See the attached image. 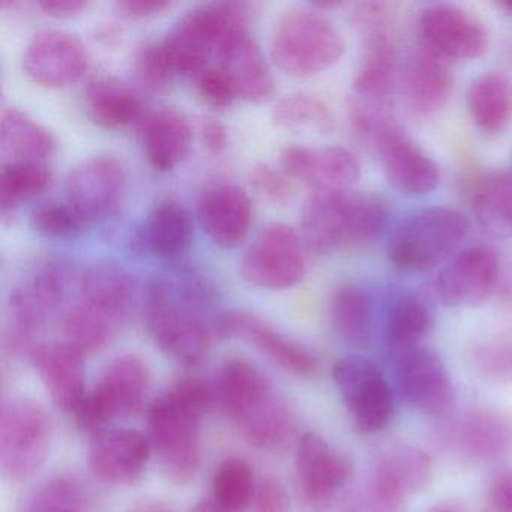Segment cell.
<instances>
[{"label":"cell","instance_id":"1","mask_svg":"<svg viewBox=\"0 0 512 512\" xmlns=\"http://www.w3.org/2000/svg\"><path fill=\"white\" fill-rule=\"evenodd\" d=\"M211 403V388L200 377H182L149 407L152 452L175 484H188L200 466L202 418Z\"/></svg>","mask_w":512,"mask_h":512},{"label":"cell","instance_id":"2","mask_svg":"<svg viewBox=\"0 0 512 512\" xmlns=\"http://www.w3.org/2000/svg\"><path fill=\"white\" fill-rule=\"evenodd\" d=\"M388 220V203L377 194L311 191L302 209V241L320 256L364 247L382 236Z\"/></svg>","mask_w":512,"mask_h":512},{"label":"cell","instance_id":"3","mask_svg":"<svg viewBox=\"0 0 512 512\" xmlns=\"http://www.w3.org/2000/svg\"><path fill=\"white\" fill-rule=\"evenodd\" d=\"M221 403L239 433L250 445L274 449L295 428V418L271 380L247 359L224 362L218 382Z\"/></svg>","mask_w":512,"mask_h":512},{"label":"cell","instance_id":"4","mask_svg":"<svg viewBox=\"0 0 512 512\" xmlns=\"http://www.w3.org/2000/svg\"><path fill=\"white\" fill-rule=\"evenodd\" d=\"M469 229L466 215L451 206L419 209L401 220L389 236V263L407 274L431 271L455 256Z\"/></svg>","mask_w":512,"mask_h":512},{"label":"cell","instance_id":"5","mask_svg":"<svg viewBox=\"0 0 512 512\" xmlns=\"http://www.w3.org/2000/svg\"><path fill=\"white\" fill-rule=\"evenodd\" d=\"M344 50L343 35L314 5L290 8L272 32V61L289 76H317L338 64Z\"/></svg>","mask_w":512,"mask_h":512},{"label":"cell","instance_id":"6","mask_svg":"<svg viewBox=\"0 0 512 512\" xmlns=\"http://www.w3.org/2000/svg\"><path fill=\"white\" fill-rule=\"evenodd\" d=\"M146 328L161 352L185 367L208 358L214 328L188 307L169 281L155 278L145 296Z\"/></svg>","mask_w":512,"mask_h":512},{"label":"cell","instance_id":"7","mask_svg":"<svg viewBox=\"0 0 512 512\" xmlns=\"http://www.w3.org/2000/svg\"><path fill=\"white\" fill-rule=\"evenodd\" d=\"M53 424L47 410L32 398H13L0 416V470L10 481H25L49 457Z\"/></svg>","mask_w":512,"mask_h":512},{"label":"cell","instance_id":"8","mask_svg":"<svg viewBox=\"0 0 512 512\" xmlns=\"http://www.w3.org/2000/svg\"><path fill=\"white\" fill-rule=\"evenodd\" d=\"M151 382V371L142 358L131 353L118 356L104 368L77 413V422L97 434L113 421L136 415L145 406Z\"/></svg>","mask_w":512,"mask_h":512},{"label":"cell","instance_id":"9","mask_svg":"<svg viewBox=\"0 0 512 512\" xmlns=\"http://www.w3.org/2000/svg\"><path fill=\"white\" fill-rule=\"evenodd\" d=\"M64 263L47 262L10 293L5 344L14 352H31L34 340L56 313L67 292Z\"/></svg>","mask_w":512,"mask_h":512},{"label":"cell","instance_id":"10","mask_svg":"<svg viewBox=\"0 0 512 512\" xmlns=\"http://www.w3.org/2000/svg\"><path fill=\"white\" fill-rule=\"evenodd\" d=\"M332 379L359 433L376 434L388 427L394 401L382 371L373 361L359 355L344 356L332 367Z\"/></svg>","mask_w":512,"mask_h":512},{"label":"cell","instance_id":"11","mask_svg":"<svg viewBox=\"0 0 512 512\" xmlns=\"http://www.w3.org/2000/svg\"><path fill=\"white\" fill-rule=\"evenodd\" d=\"M241 271L260 289L286 290L301 283L307 262L298 233L289 224L269 223L245 251Z\"/></svg>","mask_w":512,"mask_h":512},{"label":"cell","instance_id":"12","mask_svg":"<svg viewBox=\"0 0 512 512\" xmlns=\"http://www.w3.org/2000/svg\"><path fill=\"white\" fill-rule=\"evenodd\" d=\"M353 476V463L323 437L307 433L295 455L296 497L302 512H323Z\"/></svg>","mask_w":512,"mask_h":512},{"label":"cell","instance_id":"13","mask_svg":"<svg viewBox=\"0 0 512 512\" xmlns=\"http://www.w3.org/2000/svg\"><path fill=\"white\" fill-rule=\"evenodd\" d=\"M419 43L449 62L472 61L488 50L487 26L472 11L454 4H436L422 11Z\"/></svg>","mask_w":512,"mask_h":512},{"label":"cell","instance_id":"14","mask_svg":"<svg viewBox=\"0 0 512 512\" xmlns=\"http://www.w3.org/2000/svg\"><path fill=\"white\" fill-rule=\"evenodd\" d=\"M127 191L124 166L109 155L88 158L71 169L65 184L67 202L91 223L106 221L121 211Z\"/></svg>","mask_w":512,"mask_h":512},{"label":"cell","instance_id":"15","mask_svg":"<svg viewBox=\"0 0 512 512\" xmlns=\"http://www.w3.org/2000/svg\"><path fill=\"white\" fill-rule=\"evenodd\" d=\"M499 257L487 245H472L448 260L434 281L440 304L470 308L484 304L499 281Z\"/></svg>","mask_w":512,"mask_h":512},{"label":"cell","instance_id":"16","mask_svg":"<svg viewBox=\"0 0 512 512\" xmlns=\"http://www.w3.org/2000/svg\"><path fill=\"white\" fill-rule=\"evenodd\" d=\"M221 338L247 341L283 370L298 377L316 374L319 364L314 353L299 341L275 329L250 311L233 310L220 314L212 323Z\"/></svg>","mask_w":512,"mask_h":512},{"label":"cell","instance_id":"17","mask_svg":"<svg viewBox=\"0 0 512 512\" xmlns=\"http://www.w3.org/2000/svg\"><path fill=\"white\" fill-rule=\"evenodd\" d=\"M371 148L379 155L383 173L398 193L422 197L439 187L440 169L436 161L395 121L383 128Z\"/></svg>","mask_w":512,"mask_h":512},{"label":"cell","instance_id":"18","mask_svg":"<svg viewBox=\"0 0 512 512\" xmlns=\"http://www.w3.org/2000/svg\"><path fill=\"white\" fill-rule=\"evenodd\" d=\"M26 74L46 88H67L89 68V53L77 35L46 29L34 35L23 55Z\"/></svg>","mask_w":512,"mask_h":512},{"label":"cell","instance_id":"19","mask_svg":"<svg viewBox=\"0 0 512 512\" xmlns=\"http://www.w3.org/2000/svg\"><path fill=\"white\" fill-rule=\"evenodd\" d=\"M280 166L290 179L301 181L311 191H347L361 178V164L349 149L341 146H286Z\"/></svg>","mask_w":512,"mask_h":512},{"label":"cell","instance_id":"20","mask_svg":"<svg viewBox=\"0 0 512 512\" xmlns=\"http://www.w3.org/2000/svg\"><path fill=\"white\" fill-rule=\"evenodd\" d=\"M29 356L53 404L67 415L77 416L88 397L85 355L68 341H53L35 344Z\"/></svg>","mask_w":512,"mask_h":512},{"label":"cell","instance_id":"21","mask_svg":"<svg viewBox=\"0 0 512 512\" xmlns=\"http://www.w3.org/2000/svg\"><path fill=\"white\" fill-rule=\"evenodd\" d=\"M398 386L404 400L425 415H445L454 403L448 368L428 347H419L398 359Z\"/></svg>","mask_w":512,"mask_h":512},{"label":"cell","instance_id":"22","mask_svg":"<svg viewBox=\"0 0 512 512\" xmlns=\"http://www.w3.org/2000/svg\"><path fill=\"white\" fill-rule=\"evenodd\" d=\"M151 454V443L142 433L115 428L95 434L89 446L88 464L95 478L121 487L136 484L142 478Z\"/></svg>","mask_w":512,"mask_h":512},{"label":"cell","instance_id":"23","mask_svg":"<svg viewBox=\"0 0 512 512\" xmlns=\"http://www.w3.org/2000/svg\"><path fill=\"white\" fill-rule=\"evenodd\" d=\"M361 58L353 77L350 103L364 109L391 113L397 77V53L389 28L362 35Z\"/></svg>","mask_w":512,"mask_h":512},{"label":"cell","instance_id":"24","mask_svg":"<svg viewBox=\"0 0 512 512\" xmlns=\"http://www.w3.org/2000/svg\"><path fill=\"white\" fill-rule=\"evenodd\" d=\"M199 218L206 235L218 247L236 248L250 233L254 221L253 202L244 188L214 185L200 197Z\"/></svg>","mask_w":512,"mask_h":512},{"label":"cell","instance_id":"25","mask_svg":"<svg viewBox=\"0 0 512 512\" xmlns=\"http://www.w3.org/2000/svg\"><path fill=\"white\" fill-rule=\"evenodd\" d=\"M401 88L413 112L418 115L440 112L454 92L451 62L419 43L404 65Z\"/></svg>","mask_w":512,"mask_h":512},{"label":"cell","instance_id":"26","mask_svg":"<svg viewBox=\"0 0 512 512\" xmlns=\"http://www.w3.org/2000/svg\"><path fill=\"white\" fill-rule=\"evenodd\" d=\"M217 58L218 65L232 77L238 98L248 103H266L274 97L277 91L274 74L250 32L230 38L218 49Z\"/></svg>","mask_w":512,"mask_h":512},{"label":"cell","instance_id":"27","mask_svg":"<svg viewBox=\"0 0 512 512\" xmlns=\"http://www.w3.org/2000/svg\"><path fill=\"white\" fill-rule=\"evenodd\" d=\"M79 292V304L122 328L133 304L134 281L124 266L98 262L83 272Z\"/></svg>","mask_w":512,"mask_h":512},{"label":"cell","instance_id":"28","mask_svg":"<svg viewBox=\"0 0 512 512\" xmlns=\"http://www.w3.org/2000/svg\"><path fill=\"white\" fill-rule=\"evenodd\" d=\"M448 440L470 460H497L512 448V422L491 410H475L454 422Z\"/></svg>","mask_w":512,"mask_h":512},{"label":"cell","instance_id":"29","mask_svg":"<svg viewBox=\"0 0 512 512\" xmlns=\"http://www.w3.org/2000/svg\"><path fill=\"white\" fill-rule=\"evenodd\" d=\"M193 130L184 113L163 109L146 121L143 151L146 160L158 172H170L190 154Z\"/></svg>","mask_w":512,"mask_h":512},{"label":"cell","instance_id":"30","mask_svg":"<svg viewBox=\"0 0 512 512\" xmlns=\"http://www.w3.org/2000/svg\"><path fill=\"white\" fill-rule=\"evenodd\" d=\"M469 205L476 223L496 238L512 236V169H496L473 179Z\"/></svg>","mask_w":512,"mask_h":512},{"label":"cell","instance_id":"31","mask_svg":"<svg viewBox=\"0 0 512 512\" xmlns=\"http://www.w3.org/2000/svg\"><path fill=\"white\" fill-rule=\"evenodd\" d=\"M194 221L188 209L175 200H161L149 212L143 227V244L160 259H179L190 250Z\"/></svg>","mask_w":512,"mask_h":512},{"label":"cell","instance_id":"32","mask_svg":"<svg viewBox=\"0 0 512 512\" xmlns=\"http://www.w3.org/2000/svg\"><path fill=\"white\" fill-rule=\"evenodd\" d=\"M434 328V311L422 296L403 293L392 302L386 319L385 338L389 353L403 358L422 347V341Z\"/></svg>","mask_w":512,"mask_h":512},{"label":"cell","instance_id":"33","mask_svg":"<svg viewBox=\"0 0 512 512\" xmlns=\"http://www.w3.org/2000/svg\"><path fill=\"white\" fill-rule=\"evenodd\" d=\"M332 331L347 346L364 349L373 332V298L362 284L344 283L329 302Z\"/></svg>","mask_w":512,"mask_h":512},{"label":"cell","instance_id":"34","mask_svg":"<svg viewBox=\"0 0 512 512\" xmlns=\"http://www.w3.org/2000/svg\"><path fill=\"white\" fill-rule=\"evenodd\" d=\"M0 148L14 163L46 164L55 152V139L29 113L7 107L0 116Z\"/></svg>","mask_w":512,"mask_h":512},{"label":"cell","instance_id":"35","mask_svg":"<svg viewBox=\"0 0 512 512\" xmlns=\"http://www.w3.org/2000/svg\"><path fill=\"white\" fill-rule=\"evenodd\" d=\"M467 110L482 133H503L512 122L511 79L496 71L476 77L467 91Z\"/></svg>","mask_w":512,"mask_h":512},{"label":"cell","instance_id":"36","mask_svg":"<svg viewBox=\"0 0 512 512\" xmlns=\"http://www.w3.org/2000/svg\"><path fill=\"white\" fill-rule=\"evenodd\" d=\"M89 115L98 125L110 130H124L145 118V101L122 83L103 79L92 83L86 92Z\"/></svg>","mask_w":512,"mask_h":512},{"label":"cell","instance_id":"37","mask_svg":"<svg viewBox=\"0 0 512 512\" xmlns=\"http://www.w3.org/2000/svg\"><path fill=\"white\" fill-rule=\"evenodd\" d=\"M374 472L385 478L392 487L409 497L421 493L434 475V463L430 454L415 446L400 445L386 452Z\"/></svg>","mask_w":512,"mask_h":512},{"label":"cell","instance_id":"38","mask_svg":"<svg viewBox=\"0 0 512 512\" xmlns=\"http://www.w3.org/2000/svg\"><path fill=\"white\" fill-rule=\"evenodd\" d=\"M176 74L199 77L209 67V59L215 50L212 41L191 22L182 17L161 41Z\"/></svg>","mask_w":512,"mask_h":512},{"label":"cell","instance_id":"39","mask_svg":"<svg viewBox=\"0 0 512 512\" xmlns=\"http://www.w3.org/2000/svg\"><path fill=\"white\" fill-rule=\"evenodd\" d=\"M272 121L277 127L290 131H310L328 134L335 128L332 107L310 92H293L275 104Z\"/></svg>","mask_w":512,"mask_h":512},{"label":"cell","instance_id":"40","mask_svg":"<svg viewBox=\"0 0 512 512\" xmlns=\"http://www.w3.org/2000/svg\"><path fill=\"white\" fill-rule=\"evenodd\" d=\"M257 490L253 467L241 457L224 460L212 479V499L226 512L247 511Z\"/></svg>","mask_w":512,"mask_h":512},{"label":"cell","instance_id":"41","mask_svg":"<svg viewBox=\"0 0 512 512\" xmlns=\"http://www.w3.org/2000/svg\"><path fill=\"white\" fill-rule=\"evenodd\" d=\"M121 326L77 304L65 314L64 332L68 343L83 355L101 352L115 340Z\"/></svg>","mask_w":512,"mask_h":512},{"label":"cell","instance_id":"42","mask_svg":"<svg viewBox=\"0 0 512 512\" xmlns=\"http://www.w3.org/2000/svg\"><path fill=\"white\" fill-rule=\"evenodd\" d=\"M50 184L46 164L8 161L0 170V208L2 214L13 211L20 203L34 199Z\"/></svg>","mask_w":512,"mask_h":512},{"label":"cell","instance_id":"43","mask_svg":"<svg viewBox=\"0 0 512 512\" xmlns=\"http://www.w3.org/2000/svg\"><path fill=\"white\" fill-rule=\"evenodd\" d=\"M86 493L79 479L56 475L32 494L25 512H85Z\"/></svg>","mask_w":512,"mask_h":512},{"label":"cell","instance_id":"44","mask_svg":"<svg viewBox=\"0 0 512 512\" xmlns=\"http://www.w3.org/2000/svg\"><path fill=\"white\" fill-rule=\"evenodd\" d=\"M31 226L44 238L68 241L79 238L89 223L70 203L52 200L34 208L31 212Z\"/></svg>","mask_w":512,"mask_h":512},{"label":"cell","instance_id":"45","mask_svg":"<svg viewBox=\"0 0 512 512\" xmlns=\"http://www.w3.org/2000/svg\"><path fill=\"white\" fill-rule=\"evenodd\" d=\"M137 77L152 94H167L175 82L176 71L170 64L163 43L146 41L137 49L134 59Z\"/></svg>","mask_w":512,"mask_h":512},{"label":"cell","instance_id":"46","mask_svg":"<svg viewBox=\"0 0 512 512\" xmlns=\"http://www.w3.org/2000/svg\"><path fill=\"white\" fill-rule=\"evenodd\" d=\"M250 182L256 194L274 205H287L292 200V179L283 169L266 163L257 164L251 170Z\"/></svg>","mask_w":512,"mask_h":512},{"label":"cell","instance_id":"47","mask_svg":"<svg viewBox=\"0 0 512 512\" xmlns=\"http://www.w3.org/2000/svg\"><path fill=\"white\" fill-rule=\"evenodd\" d=\"M475 364L479 373L494 382L512 380V338L496 340L479 347L475 353Z\"/></svg>","mask_w":512,"mask_h":512},{"label":"cell","instance_id":"48","mask_svg":"<svg viewBox=\"0 0 512 512\" xmlns=\"http://www.w3.org/2000/svg\"><path fill=\"white\" fill-rule=\"evenodd\" d=\"M197 79L200 97L214 109H227L238 98L232 77L221 65L206 68Z\"/></svg>","mask_w":512,"mask_h":512},{"label":"cell","instance_id":"49","mask_svg":"<svg viewBox=\"0 0 512 512\" xmlns=\"http://www.w3.org/2000/svg\"><path fill=\"white\" fill-rule=\"evenodd\" d=\"M254 503H256V512H292L286 488L275 479H266L263 484H260Z\"/></svg>","mask_w":512,"mask_h":512},{"label":"cell","instance_id":"50","mask_svg":"<svg viewBox=\"0 0 512 512\" xmlns=\"http://www.w3.org/2000/svg\"><path fill=\"white\" fill-rule=\"evenodd\" d=\"M116 7L124 16L145 19V17L158 16V14L169 10L172 7V2H167V0H121Z\"/></svg>","mask_w":512,"mask_h":512},{"label":"cell","instance_id":"51","mask_svg":"<svg viewBox=\"0 0 512 512\" xmlns=\"http://www.w3.org/2000/svg\"><path fill=\"white\" fill-rule=\"evenodd\" d=\"M490 502L493 511L512 512V472L502 473L491 482Z\"/></svg>","mask_w":512,"mask_h":512},{"label":"cell","instance_id":"52","mask_svg":"<svg viewBox=\"0 0 512 512\" xmlns=\"http://www.w3.org/2000/svg\"><path fill=\"white\" fill-rule=\"evenodd\" d=\"M203 143L209 151L220 154L227 148V130L218 119L206 118L202 122Z\"/></svg>","mask_w":512,"mask_h":512},{"label":"cell","instance_id":"53","mask_svg":"<svg viewBox=\"0 0 512 512\" xmlns=\"http://www.w3.org/2000/svg\"><path fill=\"white\" fill-rule=\"evenodd\" d=\"M38 7L52 17H73L83 13L88 7V2L83 0H43Z\"/></svg>","mask_w":512,"mask_h":512},{"label":"cell","instance_id":"54","mask_svg":"<svg viewBox=\"0 0 512 512\" xmlns=\"http://www.w3.org/2000/svg\"><path fill=\"white\" fill-rule=\"evenodd\" d=\"M130 512H175L170 508L167 503L160 502V500L146 499L142 502H137L136 505L131 508Z\"/></svg>","mask_w":512,"mask_h":512},{"label":"cell","instance_id":"55","mask_svg":"<svg viewBox=\"0 0 512 512\" xmlns=\"http://www.w3.org/2000/svg\"><path fill=\"white\" fill-rule=\"evenodd\" d=\"M191 512H226L224 509H221L217 503L214 502V499H203L200 502H197L196 505L191 508Z\"/></svg>","mask_w":512,"mask_h":512},{"label":"cell","instance_id":"56","mask_svg":"<svg viewBox=\"0 0 512 512\" xmlns=\"http://www.w3.org/2000/svg\"><path fill=\"white\" fill-rule=\"evenodd\" d=\"M427 512H463V509L455 502H440L431 506Z\"/></svg>","mask_w":512,"mask_h":512},{"label":"cell","instance_id":"57","mask_svg":"<svg viewBox=\"0 0 512 512\" xmlns=\"http://www.w3.org/2000/svg\"><path fill=\"white\" fill-rule=\"evenodd\" d=\"M499 8L500 10L505 11V14H508L509 17H512V0H508V2H500Z\"/></svg>","mask_w":512,"mask_h":512},{"label":"cell","instance_id":"58","mask_svg":"<svg viewBox=\"0 0 512 512\" xmlns=\"http://www.w3.org/2000/svg\"><path fill=\"white\" fill-rule=\"evenodd\" d=\"M481 512H496V511H493V509H491V511H481Z\"/></svg>","mask_w":512,"mask_h":512}]
</instances>
